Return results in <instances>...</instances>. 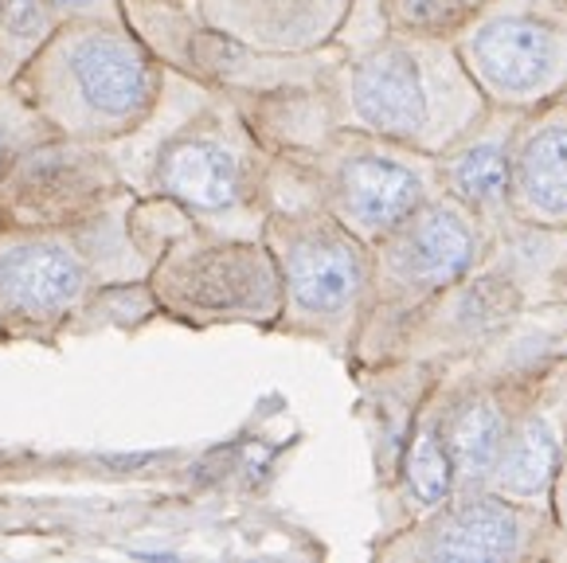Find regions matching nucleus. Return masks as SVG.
<instances>
[{
  "label": "nucleus",
  "instance_id": "nucleus-1",
  "mask_svg": "<svg viewBox=\"0 0 567 563\" xmlns=\"http://www.w3.org/2000/svg\"><path fill=\"white\" fill-rule=\"evenodd\" d=\"M106 150L137 196L173 199L204 232L262 235L270 157L235 102L204 79L165 66L153 114Z\"/></svg>",
  "mask_w": 567,
  "mask_h": 563
},
{
  "label": "nucleus",
  "instance_id": "nucleus-2",
  "mask_svg": "<svg viewBox=\"0 0 567 563\" xmlns=\"http://www.w3.org/2000/svg\"><path fill=\"white\" fill-rule=\"evenodd\" d=\"M12 86L55 133L110 145L153 114L165 63L130 24L63 20Z\"/></svg>",
  "mask_w": 567,
  "mask_h": 563
},
{
  "label": "nucleus",
  "instance_id": "nucleus-3",
  "mask_svg": "<svg viewBox=\"0 0 567 563\" xmlns=\"http://www.w3.org/2000/svg\"><path fill=\"white\" fill-rule=\"evenodd\" d=\"M344 102L357 130L434 157L474 130L482 91L443 40L388 32L344 63Z\"/></svg>",
  "mask_w": 567,
  "mask_h": 563
},
{
  "label": "nucleus",
  "instance_id": "nucleus-4",
  "mask_svg": "<svg viewBox=\"0 0 567 563\" xmlns=\"http://www.w3.org/2000/svg\"><path fill=\"white\" fill-rule=\"evenodd\" d=\"M262 243L282 278L278 329L326 345H352L372 290V247L333 212L306 199L270 204Z\"/></svg>",
  "mask_w": 567,
  "mask_h": 563
},
{
  "label": "nucleus",
  "instance_id": "nucleus-5",
  "mask_svg": "<svg viewBox=\"0 0 567 563\" xmlns=\"http://www.w3.org/2000/svg\"><path fill=\"white\" fill-rule=\"evenodd\" d=\"M419 157L426 153L375 137L357 125H341L313 141L309 150L270 161V173L298 188L293 199L321 204L368 247H375L431 199V168Z\"/></svg>",
  "mask_w": 567,
  "mask_h": 563
},
{
  "label": "nucleus",
  "instance_id": "nucleus-6",
  "mask_svg": "<svg viewBox=\"0 0 567 563\" xmlns=\"http://www.w3.org/2000/svg\"><path fill=\"white\" fill-rule=\"evenodd\" d=\"M161 314L184 325H278L282 278L262 235L184 227L150 270Z\"/></svg>",
  "mask_w": 567,
  "mask_h": 563
},
{
  "label": "nucleus",
  "instance_id": "nucleus-7",
  "mask_svg": "<svg viewBox=\"0 0 567 563\" xmlns=\"http://www.w3.org/2000/svg\"><path fill=\"white\" fill-rule=\"evenodd\" d=\"M462 66L501 106L544 102L567 83L564 0H489L466 20Z\"/></svg>",
  "mask_w": 567,
  "mask_h": 563
},
{
  "label": "nucleus",
  "instance_id": "nucleus-8",
  "mask_svg": "<svg viewBox=\"0 0 567 563\" xmlns=\"http://www.w3.org/2000/svg\"><path fill=\"white\" fill-rule=\"evenodd\" d=\"M99 286L75 227H0V314L9 340H59Z\"/></svg>",
  "mask_w": 567,
  "mask_h": 563
},
{
  "label": "nucleus",
  "instance_id": "nucleus-9",
  "mask_svg": "<svg viewBox=\"0 0 567 563\" xmlns=\"http://www.w3.org/2000/svg\"><path fill=\"white\" fill-rule=\"evenodd\" d=\"M125 192L106 145L83 137L32 141L0 173V227H71Z\"/></svg>",
  "mask_w": 567,
  "mask_h": 563
},
{
  "label": "nucleus",
  "instance_id": "nucleus-10",
  "mask_svg": "<svg viewBox=\"0 0 567 563\" xmlns=\"http://www.w3.org/2000/svg\"><path fill=\"white\" fill-rule=\"evenodd\" d=\"M470 219L474 212H466L458 199H426L415 216L375 243L364 321L388 306L454 286L477 258V232Z\"/></svg>",
  "mask_w": 567,
  "mask_h": 563
},
{
  "label": "nucleus",
  "instance_id": "nucleus-11",
  "mask_svg": "<svg viewBox=\"0 0 567 563\" xmlns=\"http://www.w3.org/2000/svg\"><path fill=\"white\" fill-rule=\"evenodd\" d=\"M352 0H196V17L259 55H313L349 20Z\"/></svg>",
  "mask_w": 567,
  "mask_h": 563
},
{
  "label": "nucleus",
  "instance_id": "nucleus-12",
  "mask_svg": "<svg viewBox=\"0 0 567 563\" xmlns=\"http://www.w3.org/2000/svg\"><path fill=\"white\" fill-rule=\"evenodd\" d=\"M525 521L501 498H466L446 509L431 529L423 555L434 560H509L520 552Z\"/></svg>",
  "mask_w": 567,
  "mask_h": 563
},
{
  "label": "nucleus",
  "instance_id": "nucleus-13",
  "mask_svg": "<svg viewBox=\"0 0 567 563\" xmlns=\"http://www.w3.org/2000/svg\"><path fill=\"white\" fill-rule=\"evenodd\" d=\"M513 204L536 224L567 219V117L528 130L513 157Z\"/></svg>",
  "mask_w": 567,
  "mask_h": 563
},
{
  "label": "nucleus",
  "instance_id": "nucleus-14",
  "mask_svg": "<svg viewBox=\"0 0 567 563\" xmlns=\"http://www.w3.org/2000/svg\"><path fill=\"white\" fill-rule=\"evenodd\" d=\"M443 184L451 199H458L474 216H501L513 204V161L509 130L474 133L451 145L443 161Z\"/></svg>",
  "mask_w": 567,
  "mask_h": 563
},
{
  "label": "nucleus",
  "instance_id": "nucleus-15",
  "mask_svg": "<svg viewBox=\"0 0 567 563\" xmlns=\"http://www.w3.org/2000/svg\"><path fill=\"white\" fill-rule=\"evenodd\" d=\"M443 439L454 462V485H482L501 462V450L509 439V419L493 399H474L451 414Z\"/></svg>",
  "mask_w": 567,
  "mask_h": 563
},
{
  "label": "nucleus",
  "instance_id": "nucleus-16",
  "mask_svg": "<svg viewBox=\"0 0 567 563\" xmlns=\"http://www.w3.org/2000/svg\"><path fill=\"white\" fill-rule=\"evenodd\" d=\"M559 470V439L551 422L540 414H528L517 431H509L493 481L513 501H540L548 493L551 478Z\"/></svg>",
  "mask_w": 567,
  "mask_h": 563
},
{
  "label": "nucleus",
  "instance_id": "nucleus-17",
  "mask_svg": "<svg viewBox=\"0 0 567 563\" xmlns=\"http://www.w3.org/2000/svg\"><path fill=\"white\" fill-rule=\"evenodd\" d=\"M161 314L157 294H153L150 278L137 282H106L91 298L79 306V314L63 325V337H91V332L106 329H137V325L153 321Z\"/></svg>",
  "mask_w": 567,
  "mask_h": 563
},
{
  "label": "nucleus",
  "instance_id": "nucleus-18",
  "mask_svg": "<svg viewBox=\"0 0 567 563\" xmlns=\"http://www.w3.org/2000/svg\"><path fill=\"white\" fill-rule=\"evenodd\" d=\"M403 485H408V498L419 509L434 513L454 498V462L451 450H446L443 431L434 422H423L415 434H411L408 450H403Z\"/></svg>",
  "mask_w": 567,
  "mask_h": 563
},
{
  "label": "nucleus",
  "instance_id": "nucleus-19",
  "mask_svg": "<svg viewBox=\"0 0 567 563\" xmlns=\"http://www.w3.org/2000/svg\"><path fill=\"white\" fill-rule=\"evenodd\" d=\"M59 24L63 20L48 0H0V83H17Z\"/></svg>",
  "mask_w": 567,
  "mask_h": 563
},
{
  "label": "nucleus",
  "instance_id": "nucleus-20",
  "mask_svg": "<svg viewBox=\"0 0 567 563\" xmlns=\"http://www.w3.org/2000/svg\"><path fill=\"white\" fill-rule=\"evenodd\" d=\"M477 9H482V0H380L384 24L392 32L426 35V40H443L451 32H462Z\"/></svg>",
  "mask_w": 567,
  "mask_h": 563
},
{
  "label": "nucleus",
  "instance_id": "nucleus-21",
  "mask_svg": "<svg viewBox=\"0 0 567 563\" xmlns=\"http://www.w3.org/2000/svg\"><path fill=\"white\" fill-rule=\"evenodd\" d=\"M48 133H55L48 122H43L40 114H35L32 106L24 102V94L12 86L9 102L0 106V173L9 168L12 153L24 150V145H32V141L48 137Z\"/></svg>",
  "mask_w": 567,
  "mask_h": 563
},
{
  "label": "nucleus",
  "instance_id": "nucleus-22",
  "mask_svg": "<svg viewBox=\"0 0 567 563\" xmlns=\"http://www.w3.org/2000/svg\"><path fill=\"white\" fill-rule=\"evenodd\" d=\"M59 12V20H106V24H125L122 0H48Z\"/></svg>",
  "mask_w": 567,
  "mask_h": 563
},
{
  "label": "nucleus",
  "instance_id": "nucleus-23",
  "mask_svg": "<svg viewBox=\"0 0 567 563\" xmlns=\"http://www.w3.org/2000/svg\"><path fill=\"white\" fill-rule=\"evenodd\" d=\"M0 340H9V325H4V314H0Z\"/></svg>",
  "mask_w": 567,
  "mask_h": 563
}]
</instances>
